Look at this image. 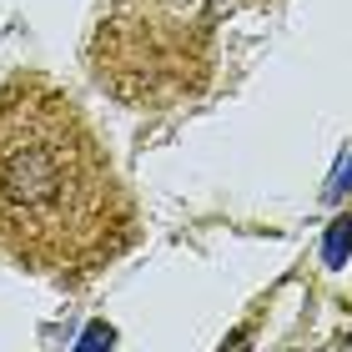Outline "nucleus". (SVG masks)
I'll return each mask as SVG.
<instances>
[{"label":"nucleus","mask_w":352,"mask_h":352,"mask_svg":"<svg viewBox=\"0 0 352 352\" xmlns=\"http://www.w3.org/2000/svg\"><path fill=\"white\" fill-rule=\"evenodd\" d=\"M136 242V206L66 91L41 76L0 86V257L91 272Z\"/></svg>","instance_id":"1"},{"label":"nucleus","mask_w":352,"mask_h":352,"mask_svg":"<svg viewBox=\"0 0 352 352\" xmlns=\"http://www.w3.org/2000/svg\"><path fill=\"white\" fill-rule=\"evenodd\" d=\"M347 252H352V217L332 221V232H327V262H332V267H342Z\"/></svg>","instance_id":"2"},{"label":"nucleus","mask_w":352,"mask_h":352,"mask_svg":"<svg viewBox=\"0 0 352 352\" xmlns=\"http://www.w3.org/2000/svg\"><path fill=\"white\" fill-rule=\"evenodd\" d=\"M111 342H116V332H111L106 322H91L81 332V342H76V352H111Z\"/></svg>","instance_id":"3"},{"label":"nucleus","mask_w":352,"mask_h":352,"mask_svg":"<svg viewBox=\"0 0 352 352\" xmlns=\"http://www.w3.org/2000/svg\"><path fill=\"white\" fill-rule=\"evenodd\" d=\"M352 186V162H342V171L332 176V186H327V197H342V191Z\"/></svg>","instance_id":"4"},{"label":"nucleus","mask_w":352,"mask_h":352,"mask_svg":"<svg viewBox=\"0 0 352 352\" xmlns=\"http://www.w3.org/2000/svg\"><path fill=\"white\" fill-rule=\"evenodd\" d=\"M221 352H252V347H247V327H236L232 338H227V347H221Z\"/></svg>","instance_id":"5"},{"label":"nucleus","mask_w":352,"mask_h":352,"mask_svg":"<svg viewBox=\"0 0 352 352\" xmlns=\"http://www.w3.org/2000/svg\"><path fill=\"white\" fill-rule=\"evenodd\" d=\"M342 352H352V338H342Z\"/></svg>","instance_id":"6"}]
</instances>
